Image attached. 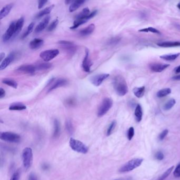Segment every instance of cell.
I'll return each mask as SVG.
<instances>
[{"mask_svg": "<svg viewBox=\"0 0 180 180\" xmlns=\"http://www.w3.org/2000/svg\"><path fill=\"white\" fill-rule=\"evenodd\" d=\"M61 47L70 54L75 53L77 51V46L72 42L62 40L58 42Z\"/></svg>", "mask_w": 180, "mask_h": 180, "instance_id": "9c48e42d", "label": "cell"}, {"mask_svg": "<svg viewBox=\"0 0 180 180\" xmlns=\"http://www.w3.org/2000/svg\"><path fill=\"white\" fill-rule=\"evenodd\" d=\"M172 80H175V81H180V74L177 75V76H174L172 78Z\"/></svg>", "mask_w": 180, "mask_h": 180, "instance_id": "f907efd6", "label": "cell"}, {"mask_svg": "<svg viewBox=\"0 0 180 180\" xmlns=\"http://www.w3.org/2000/svg\"><path fill=\"white\" fill-rule=\"evenodd\" d=\"M86 0H74L69 7V11L73 12L78 9L80 6H82L83 3H85Z\"/></svg>", "mask_w": 180, "mask_h": 180, "instance_id": "603a6c76", "label": "cell"}, {"mask_svg": "<svg viewBox=\"0 0 180 180\" xmlns=\"http://www.w3.org/2000/svg\"><path fill=\"white\" fill-rule=\"evenodd\" d=\"M135 117L136 118V121L137 122H140L142 120L143 111L141 106L138 104L136 106L135 110Z\"/></svg>", "mask_w": 180, "mask_h": 180, "instance_id": "4316f807", "label": "cell"}, {"mask_svg": "<svg viewBox=\"0 0 180 180\" xmlns=\"http://www.w3.org/2000/svg\"><path fill=\"white\" fill-rule=\"evenodd\" d=\"M95 29V25L94 24H91L87 26L85 28H83L79 32V34L82 36H88L92 34Z\"/></svg>", "mask_w": 180, "mask_h": 180, "instance_id": "d6986e66", "label": "cell"}, {"mask_svg": "<svg viewBox=\"0 0 180 180\" xmlns=\"http://www.w3.org/2000/svg\"><path fill=\"white\" fill-rule=\"evenodd\" d=\"M28 180H38V177L35 173H32L29 176Z\"/></svg>", "mask_w": 180, "mask_h": 180, "instance_id": "c3c4849f", "label": "cell"}, {"mask_svg": "<svg viewBox=\"0 0 180 180\" xmlns=\"http://www.w3.org/2000/svg\"><path fill=\"white\" fill-rule=\"evenodd\" d=\"M120 38L119 37H115L111 38L108 42V44L109 45H114L117 44L120 41Z\"/></svg>", "mask_w": 180, "mask_h": 180, "instance_id": "60d3db41", "label": "cell"}, {"mask_svg": "<svg viewBox=\"0 0 180 180\" xmlns=\"http://www.w3.org/2000/svg\"><path fill=\"white\" fill-rule=\"evenodd\" d=\"M69 145L71 148L74 151L82 154H86L88 151V148L82 142L73 138H70Z\"/></svg>", "mask_w": 180, "mask_h": 180, "instance_id": "8992f818", "label": "cell"}, {"mask_svg": "<svg viewBox=\"0 0 180 180\" xmlns=\"http://www.w3.org/2000/svg\"><path fill=\"white\" fill-rule=\"evenodd\" d=\"M22 160L24 167L26 170H29L32 166L33 160L32 150L30 148H25L22 152Z\"/></svg>", "mask_w": 180, "mask_h": 180, "instance_id": "277c9868", "label": "cell"}, {"mask_svg": "<svg viewBox=\"0 0 180 180\" xmlns=\"http://www.w3.org/2000/svg\"><path fill=\"white\" fill-rule=\"evenodd\" d=\"M109 76V74L107 73L97 74L90 77V81L92 83V84L95 85V86H99L101 85L106 79H107Z\"/></svg>", "mask_w": 180, "mask_h": 180, "instance_id": "30bf717a", "label": "cell"}, {"mask_svg": "<svg viewBox=\"0 0 180 180\" xmlns=\"http://www.w3.org/2000/svg\"><path fill=\"white\" fill-rule=\"evenodd\" d=\"M26 107L21 102L13 103L10 105L9 110L11 111H22L25 110Z\"/></svg>", "mask_w": 180, "mask_h": 180, "instance_id": "cb8c5ba5", "label": "cell"}, {"mask_svg": "<svg viewBox=\"0 0 180 180\" xmlns=\"http://www.w3.org/2000/svg\"><path fill=\"white\" fill-rule=\"evenodd\" d=\"M113 101L111 98H104L98 107L97 116L98 117H103L113 107Z\"/></svg>", "mask_w": 180, "mask_h": 180, "instance_id": "5b68a950", "label": "cell"}, {"mask_svg": "<svg viewBox=\"0 0 180 180\" xmlns=\"http://www.w3.org/2000/svg\"><path fill=\"white\" fill-rule=\"evenodd\" d=\"M6 95V92L4 90V89L1 88H0V98H3Z\"/></svg>", "mask_w": 180, "mask_h": 180, "instance_id": "681fc988", "label": "cell"}, {"mask_svg": "<svg viewBox=\"0 0 180 180\" xmlns=\"http://www.w3.org/2000/svg\"><path fill=\"white\" fill-rule=\"evenodd\" d=\"M2 83L5 85L9 86L14 88H17L18 86V83L15 80L11 79H4L2 80Z\"/></svg>", "mask_w": 180, "mask_h": 180, "instance_id": "f1b7e54d", "label": "cell"}, {"mask_svg": "<svg viewBox=\"0 0 180 180\" xmlns=\"http://www.w3.org/2000/svg\"><path fill=\"white\" fill-rule=\"evenodd\" d=\"M175 72L176 73H180V65L177 66V67L175 69Z\"/></svg>", "mask_w": 180, "mask_h": 180, "instance_id": "f5cc1de1", "label": "cell"}, {"mask_svg": "<svg viewBox=\"0 0 180 180\" xmlns=\"http://www.w3.org/2000/svg\"><path fill=\"white\" fill-rule=\"evenodd\" d=\"M50 16H46L35 28V33H38L42 31L44 28L47 26L48 24L50 21Z\"/></svg>", "mask_w": 180, "mask_h": 180, "instance_id": "e0dca14e", "label": "cell"}, {"mask_svg": "<svg viewBox=\"0 0 180 180\" xmlns=\"http://www.w3.org/2000/svg\"><path fill=\"white\" fill-rule=\"evenodd\" d=\"M20 177V172L18 171L13 173L10 180H19Z\"/></svg>", "mask_w": 180, "mask_h": 180, "instance_id": "f6af8a7d", "label": "cell"}, {"mask_svg": "<svg viewBox=\"0 0 180 180\" xmlns=\"http://www.w3.org/2000/svg\"><path fill=\"white\" fill-rule=\"evenodd\" d=\"M143 159L140 158H133L132 160L127 162L120 169L119 171L120 173L128 172L131 171L139 167L142 163Z\"/></svg>", "mask_w": 180, "mask_h": 180, "instance_id": "3957f363", "label": "cell"}, {"mask_svg": "<svg viewBox=\"0 0 180 180\" xmlns=\"http://www.w3.org/2000/svg\"><path fill=\"white\" fill-rule=\"evenodd\" d=\"M175 103H176V101L174 100V98H172L164 104L163 109L165 111L170 110L174 107Z\"/></svg>", "mask_w": 180, "mask_h": 180, "instance_id": "e575fe53", "label": "cell"}, {"mask_svg": "<svg viewBox=\"0 0 180 180\" xmlns=\"http://www.w3.org/2000/svg\"><path fill=\"white\" fill-rule=\"evenodd\" d=\"M177 7L180 9V3H179V4H177Z\"/></svg>", "mask_w": 180, "mask_h": 180, "instance_id": "9f6ffc18", "label": "cell"}, {"mask_svg": "<svg viewBox=\"0 0 180 180\" xmlns=\"http://www.w3.org/2000/svg\"><path fill=\"white\" fill-rule=\"evenodd\" d=\"M17 71L23 73L28 74H33L37 71L36 67L35 65H31V64H26V65H22L21 66H19L17 69Z\"/></svg>", "mask_w": 180, "mask_h": 180, "instance_id": "5bb4252c", "label": "cell"}, {"mask_svg": "<svg viewBox=\"0 0 180 180\" xmlns=\"http://www.w3.org/2000/svg\"><path fill=\"white\" fill-rule=\"evenodd\" d=\"M171 93V90L170 88H164L160 90L157 93V96L158 98H163L168 94H170Z\"/></svg>", "mask_w": 180, "mask_h": 180, "instance_id": "1f68e13d", "label": "cell"}, {"mask_svg": "<svg viewBox=\"0 0 180 180\" xmlns=\"http://www.w3.org/2000/svg\"><path fill=\"white\" fill-rule=\"evenodd\" d=\"M0 139L5 142L18 143L21 140V136L15 133L4 132L1 133Z\"/></svg>", "mask_w": 180, "mask_h": 180, "instance_id": "52a82bcc", "label": "cell"}, {"mask_svg": "<svg viewBox=\"0 0 180 180\" xmlns=\"http://www.w3.org/2000/svg\"><path fill=\"white\" fill-rule=\"evenodd\" d=\"M37 70H46L50 69L52 67V64L50 63H40L35 65Z\"/></svg>", "mask_w": 180, "mask_h": 180, "instance_id": "4dcf8cb0", "label": "cell"}, {"mask_svg": "<svg viewBox=\"0 0 180 180\" xmlns=\"http://www.w3.org/2000/svg\"><path fill=\"white\" fill-rule=\"evenodd\" d=\"M135 134V129L133 127H130L127 131V138L129 141L132 140Z\"/></svg>", "mask_w": 180, "mask_h": 180, "instance_id": "ab89813d", "label": "cell"}, {"mask_svg": "<svg viewBox=\"0 0 180 180\" xmlns=\"http://www.w3.org/2000/svg\"><path fill=\"white\" fill-rule=\"evenodd\" d=\"M139 32H152L153 33H156V34H160V32L157 29L152 28V27H149L147 28H143L141 30H139Z\"/></svg>", "mask_w": 180, "mask_h": 180, "instance_id": "74e56055", "label": "cell"}, {"mask_svg": "<svg viewBox=\"0 0 180 180\" xmlns=\"http://www.w3.org/2000/svg\"><path fill=\"white\" fill-rule=\"evenodd\" d=\"M68 84V81L66 79H63V78H60V79H58L55 82H54V84L51 85L50 88L49 89L48 92H50L53 91L54 90H56L57 88H60V87H62L65 85H66Z\"/></svg>", "mask_w": 180, "mask_h": 180, "instance_id": "9a60e30c", "label": "cell"}, {"mask_svg": "<svg viewBox=\"0 0 180 180\" xmlns=\"http://www.w3.org/2000/svg\"><path fill=\"white\" fill-rule=\"evenodd\" d=\"M43 43H44V41L42 39L35 38L30 42L29 47L31 49L36 50L41 47Z\"/></svg>", "mask_w": 180, "mask_h": 180, "instance_id": "ac0fdd59", "label": "cell"}, {"mask_svg": "<svg viewBox=\"0 0 180 180\" xmlns=\"http://www.w3.org/2000/svg\"><path fill=\"white\" fill-rule=\"evenodd\" d=\"M97 13V11L95 10L92 12H90V10L88 7H85L82 9V11L79 13L75 17V20L73 22V24L71 29H76L78 28L79 26L85 23L89 20L94 18Z\"/></svg>", "mask_w": 180, "mask_h": 180, "instance_id": "6da1fadb", "label": "cell"}, {"mask_svg": "<svg viewBox=\"0 0 180 180\" xmlns=\"http://www.w3.org/2000/svg\"><path fill=\"white\" fill-rule=\"evenodd\" d=\"M34 26H35V23L33 22H32L29 25L27 29L26 30V31L23 34L22 36V39H24L25 38H26L33 31V28H34Z\"/></svg>", "mask_w": 180, "mask_h": 180, "instance_id": "d6a6232c", "label": "cell"}, {"mask_svg": "<svg viewBox=\"0 0 180 180\" xmlns=\"http://www.w3.org/2000/svg\"><path fill=\"white\" fill-rule=\"evenodd\" d=\"M48 0H38V8L40 9L45 5Z\"/></svg>", "mask_w": 180, "mask_h": 180, "instance_id": "bcb514c9", "label": "cell"}, {"mask_svg": "<svg viewBox=\"0 0 180 180\" xmlns=\"http://www.w3.org/2000/svg\"><path fill=\"white\" fill-rule=\"evenodd\" d=\"M65 125L67 132L70 135H72L74 132V128L71 121L70 120H67L65 123Z\"/></svg>", "mask_w": 180, "mask_h": 180, "instance_id": "836d02e7", "label": "cell"}, {"mask_svg": "<svg viewBox=\"0 0 180 180\" xmlns=\"http://www.w3.org/2000/svg\"><path fill=\"white\" fill-rule=\"evenodd\" d=\"M75 103H76L75 100L73 98H72L67 99L66 102V103L67 104V105H70V106H71V105L73 106V104H75Z\"/></svg>", "mask_w": 180, "mask_h": 180, "instance_id": "7dc6e473", "label": "cell"}, {"mask_svg": "<svg viewBox=\"0 0 180 180\" xmlns=\"http://www.w3.org/2000/svg\"><path fill=\"white\" fill-rule=\"evenodd\" d=\"M133 93L135 96L137 98H142L144 96L145 92V86H142L139 88H135L133 89Z\"/></svg>", "mask_w": 180, "mask_h": 180, "instance_id": "83f0119b", "label": "cell"}, {"mask_svg": "<svg viewBox=\"0 0 180 180\" xmlns=\"http://www.w3.org/2000/svg\"><path fill=\"white\" fill-rule=\"evenodd\" d=\"M61 126L60 122L57 119H54V132L53 136L54 138H57L60 136Z\"/></svg>", "mask_w": 180, "mask_h": 180, "instance_id": "7402d4cb", "label": "cell"}, {"mask_svg": "<svg viewBox=\"0 0 180 180\" xmlns=\"http://www.w3.org/2000/svg\"><path fill=\"white\" fill-rule=\"evenodd\" d=\"M16 57V53L15 52H12L8 55V56L5 57L2 61L0 65V69L3 70L5 69L15 59Z\"/></svg>", "mask_w": 180, "mask_h": 180, "instance_id": "4fadbf2b", "label": "cell"}, {"mask_svg": "<svg viewBox=\"0 0 180 180\" xmlns=\"http://www.w3.org/2000/svg\"><path fill=\"white\" fill-rule=\"evenodd\" d=\"M113 86L117 94L123 96L126 94L128 91L126 82L122 76H116L113 79Z\"/></svg>", "mask_w": 180, "mask_h": 180, "instance_id": "7a4b0ae2", "label": "cell"}, {"mask_svg": "<svg viewBox=\"0 0 180 180\" xmlns=\"http://www.w3.org/2000/svg\"><path fill=\"white\" fill-rule=\"evenodd\" d=\"M5 55V54L3 53V52H2L0 54V60H1V61H2L3 59H4Z\"/></svg>", "mask_w": 180, "mask_h": 180, "instance_id": "816d5d0a", "label": "cell"}, {"mask_svg": "<svg viewBox=\"0 0 180 180\" xmlns=\"http://www.w3.org/2000/svg\"><path fill=\"white\" fill-rule=\"evenodd\" d=\"M16 22H13L10 24L5 33L3 34L2 39L4 42H6L14 36L15 33Z\"/></svg>", "mask_w": 180, "mask_h": 180, "instance_id": "8fae6325", "label": "cell"}, {"mask_svg": "<svg viewBox=\"0 0 180 180\" xmlns=\"http://www.w3.org/2000/svg\"><path fill=\"white\" fill-rule=\"evenodd\" d=\"M92 65V63L89 58V51L88 49H86L85 55L82 61V69L86 72H89Z\"/></svg>", "mask_w": 180, "mask_h": 180, "instance_id": "7c38bea8", "label": "cell"}, {"mask_svg": "<svg viewBox=\"0 0 180 180\" xmlns=\"http://www.w3.org/2000/svg\"><path fill=\"white\" fill-rule=\"evenodd\" d=\"M59 54V51L57 49L48 50L42 51L40 54V57L42 60L47 62L51 60H53Z\"/></svg>", "mask_w": 180, "mask_h": 180, "instance_id": "ba28073f", "label": "cell"}, {"mask_svg": "<svg viewBox=\"0 0 180 180\" xmlns=\"http://www.w3.org/2000/svg\"><path fill=\"white\" fill-rule=\"evenodd\" d=\"M24 19L23 17H21L20 19L16 22V28H15V33L13 37H16V35L19 34L21 32L22 28L24 25Z\"/></svg>", "mask_w": 180, "mask_h": 180, "instance_id": "44dd1931", "label": "cell"}, {"mask_svg": "<svg viewBox=\"0 0 180 180\" xmlns=\"http://www.w3.org/2000/svg\"><path fill=\"white\" fill-rule=\"evenodd\" d=\"M180 55V53L177 54H168V55H164L160 56V58L163 60H166V61H174L176 60L178 57Z\"/></svg>", "mask_w": 180, "mask_h": 180, "instance_id": "f546056e", "label": "cell"}, {"mask_svg": "<svg viewBox=\"0 0 180 180\" xmlns=\"http://www.w3.org/2000/svg\"><path fill=\"white\" fill-rule=\"evenodd\" d=\"M168 131L167 129H164L163 131H162L158 136L159 140L160 141H163L164 139L168 135Z\"/></svg>", "mask_w": 180, "mask_h": 180, "instance_id": "b9f144b4", "label": "cell"}, {"mask_svg": "<svg viewBox=\"0 0 180 180\" xmlns=\"http://www.w3.org/2000/svg\"><path fill=\"white\" fill-rule=\"evenodd\" d=\"M54 7V5H52L51 6H48L46 8H45L44 9L41 10V11H40L38 13V14L35 16V18L37 19H39V18H41L42 17H43V16H46L48 14H49L52 11V10L53 9Z\"/></svg>", "mask_w": 180, "mask_h": 180, "instance_id": "d4e9b609", "label": "cell"}, {"mask_svg": "<svg viewBox=\"0 0 180 180\" xmlns=\"http://www.w3.org/2000/svg\"><path fill=\"white\" fill-rule=\"evenodd\" d=\"M170 66L168 64H161V63H154L150 65V69L153 72H161L163 71Z\"/></svg>", "mask_w": 180, "mask_h": 180, "instance_id": "2e32d148", "label": "cell"}, {"mask_svg": "<svg viewBox=\"0 0 180 180\" xmlns=\"http://www.w3.org/2000/svg\"><path fill=\"white\" fill-rule=\"evenodd\" d=\"M174 168V166H172V167H170L162 175L161 177H160L158 180H164L170 174L172 171L173 170Z\"/></svg>", "mask_w": 180, "mask_h": 180, "instance_id": "8d00e7d4", "label": "cell"}, {"mask_svg": "<svg viewBox=\"0 0 180 180\" xmlns=\"http://www.w3.org/2000/svg\"><path fill=\"white\" fill-rule=\"evenodd\" d=\"M13 4L10 3L9 4H7L5 6L3 7L0 12V19L1 20H2L3 18L6 17V16L9 14L13 8Z\"/></svg>", "mask_w": 180, "mask_h": 180, "instance_id": "ffe728a7", "label": "cell"}, {"mask_svg": "<svg viewBox=\"0 0 180 180\" xmlns=\"http://www.w3.org/2000/svg\"><path fill=\"white\" fill-rule=\"evenodd\" d=\"M155 158L156 160H159V161H161V160L164 159V154L162 152L158 151L155 154Z\"/></svg>", "mask_w": 180, "mask_h": 180, "instance_id": "7bdbcfd3", "label": "cell"}, {"mask_svg": "<svg viewBox=\"0 0 180 180\" xmlns=\"http://www.w3.org/2000/svg\"><path fill=\"white\" fill-rule=\"evenodd\" d=\"M158 45L162 47H180V42H164L158 43Z\"/></svg>", "mask_w": 180, "mask_h": 180, "instance_id": "484cf974", "label": "cell"}, {"mask_svg": "<svg viewBox=\"0 0 180 180\" xmlns=\"http://www.w3.org/2000/svg\"><path fill=\"white\" fill-rule=\"evenodd\" d=\"M59 21L58 19H56L54 20L52 22H51L50 24L48 26L47 28V31L49 32L52 31H54L55 28H57V25L58 24Z\"/></svg>", "mask_w": 180, "mask_h": 180, "instance_id": "f35d334b", "label": "cell"}, {"mask_svg": "<svg viewBox=\"0 0 180 180\" xmlns=\"http://www.w3.org/2000/svg\"><path fill=\"white\" fill-rule=\"evenodd\" d=\"M117 122L116 121H113V122H111V123L110 124V125L108 127L107 130V136H110L111 134L113 133L114 129H115V127L116 126Z\"/></svg>", "mask_w": 180, "mask_h": 180, "instance_id": "d590c367", "label": "cell"}, {"mask_svg": "<svg viewBox=\"0 0 180 180\" xmlns=\"http://www.w3.org/2000/svg\"><path fill=\"white\" fill-rule=\"evenodd\" d=\"M48 168H49V165L47 164H43L42 165V169L44 170H47Z\"/></svg>", "mask_w": 180, "mask_h": 180, "instance_id": "db71d44e", "label": "cell"}, {"mask_svg": "<svg viewBox=\"0 0 180 180\" xmlns=\"http://www.w3.org/2000/svg\"><path fill=\"white\" fill-rule=\"evenodd\" d=\"M74 0H65V4H69L70 3L73 2Z\"/></svg>", "mask_w": 180, "mask_h": 180, "instance_id": "11a10c76", "label": "cell"}, {"mask_svg": "<svg viewBox=\"0 0 180 180\" xmlns=\"http://www.w3.org/2000/svg\"><path fill=\"white\" fill-rule=\"evenodd\" d=\"M173 175L175 177H180V163L177 165V167L175 168Z\"/></svg>", "mask_w": 180, "mask_h": 180, "instance_id": "ee69618b", "label": "cell"}]
</instances>
